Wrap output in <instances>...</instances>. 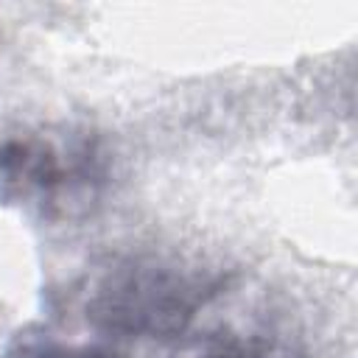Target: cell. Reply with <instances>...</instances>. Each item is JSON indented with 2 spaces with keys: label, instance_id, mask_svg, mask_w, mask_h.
<instances>
[{
  "label": "cell",
  "instance_id": "obj_4",
  "mask_svg": "<svg viewBox=\"0 0 358 358\" xmlns=\"http://www.w3.org/2000/svg\"><path fill=\"white\" fill-rule=\"evenodd\" d=\"M210 358H274V355H268V352H263V350L229 347V350H221V352H215V355H210Z\"/></svg>",
  "mask_w": 358,
  "mask_h": 358
},
{
  "label": "cell",
  "instance_id": "obj_2",
  "mask_svg": "<svg viewBox=\"0 0 358 358\" xmlns=\"http://www.w3.org/2000/svg\"><path fill=\"white\" fill-rule=\"evenodd\" d=\"M201 277L159 263H126L106 271L90 294L87 316L112 333L168 338L182 333L213 296Z\"/></svg>",
  "mask_w": 358,
  "mask_h": 358
},
{
  "label": "cell",
  "instance_id": "obj_3",
  "mask_svg": "<svg viewBox=\"0 0 358 358\" xmlns=\"http://www.w3.org/2000/svg\"><path fill=\"white\" fill-rule=\"evenodd\" d=\"M6 358H117V355H109L98 347H73V344L36 338V341H22Z\"/></svg>",
  "mask_w": 358,
  "mask_h": 358
},
{
  "label": "cell",
  "instance_id": "obj_1",
  "mask_svg": "<svg viewBox=\"0 0 358 358\" xmlns=\"http://www.w3.org/2000/svg\"><path fill=\"white\" fill-rule=\"evenodd\" d=\"M103 182V157L87 134L0 131V196L56 215L84 207Z\"/></svg>",
  "mask_w": 358,
  "mask_h": 358
}]
</instances>
